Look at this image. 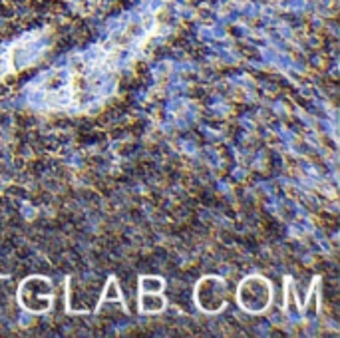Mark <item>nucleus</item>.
Masks as SVG:
<instances>
[{
    "mask_svg": "<svg viewBox=\"0 0 340 338\" xmlns=\"http://www.w3.org/2000/svg\"><path fill=\"white\" fill-rule=\"evenodd\" d=\"M267 301H268V289L264 286L263 281L251 278L247 285H243V289H241L243 306L251 308V310H259V308H264Z\"/></svg>",
    "mask_w": 340,
    "mask_h": 338,
    "instance_id": "f257e3e1",
    "label": "nucleus"
}]
</instances>
